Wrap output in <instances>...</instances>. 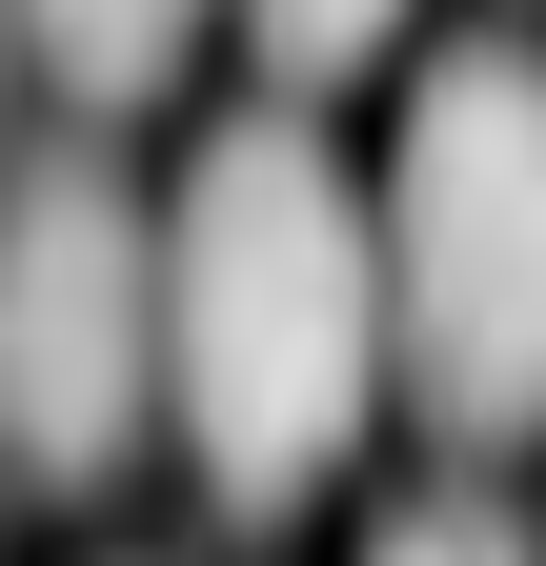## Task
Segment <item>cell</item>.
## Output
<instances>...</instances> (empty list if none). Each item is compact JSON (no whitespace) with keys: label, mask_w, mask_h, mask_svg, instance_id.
Listing matches in <instances>:
<instances>
[{"label":"cell","mask_w":546,"mask_h":566,"mask_svg":"<svg viewBox=\"0 0 546 566\" xmlns=\"http://www.w3.org/2000/svg\"><path fill=\"white\" fill-rule=\"evenodd\" d=\"M385 405V263L365 182L304 102H243L162 202V424L223 526H284Z\"/></svg>","instance_id":"6da1fadb"},{"label":"cell","mask_w":546,"mask_h":566,"mask_svg":"<svg viewBox=\"0 0 546 566\" xmlns=\"http://www.w3.org/2000/svg\"><path fill=\"white\" fill-rule=\"evenodd\" d=\"M162 424V202L61 142L0 182V465L21 485H122Z\"/></svg>","instance_id":"3957f363"},{"label":"cell","mask_w":546,"mask_h":566,"mask_svg":"<svg viewBox=\"0 0 546 566\" xmlns=\"http://www.w3.org/2000/svg\"><path fill=\"white\" fill-rule=\"evenodd\" d=\"M0 102H21V0H0Z\"/></svg>","instance_id":"52a82bcc"},{"label":"cell","mask_w":546,"mask_h":566,"mask_svg":"<svg viewBox=\"0 0 546 566\" xmlns=\"http://www.w3.org/2000/svg\"><path fill=\"white\" fill-rule=\"evenodd\" d=\"M243 41L284 61V82H345V61H385V41H405V0H243Z\"/></svg>","instance_id":"8992f818"},{"label":"cell","mask_w":546,"mask_h":566,"mask_svg":"<svg viewBox=\"0 0 546 566\" xmlns=\"http://www.w3.org/2000/svg\"><path fill=\"white\" fill-rule=\"evenodd\" d=\"M365 566H546V546L486 506V485H426V506H385V526H365Z\"/></svg>","instance_id":"5b68a950"},{"label":"cell","mask_w":546,"mask_h":566,"mask_svg":"<svg viewBox=\"0 0 546 566\" xmlns=\"http://www.w3.org/2000/svg\"><path fill=\"white\" fill-rule=\"evenodd\" d=\"M182 41H202V0H21V61L61 102H162Z\"/></svg>","instance_id":"277c9868"},{"label":"cell","mask_w":546,"mask_h":566,"mask_svg":"<svg viewBox=\"0 0 546 566\" xmlns=\"http://www.w3.org/2000/svg\"><path fill=\"white\" fill-rule=\"evenodd\" d=\"M365 263H385V385L445 446H526L546 424V61L526 41H445L405 82Z\"/></svg>","instance_id":"7a4b0ae2"}]
</instances>
